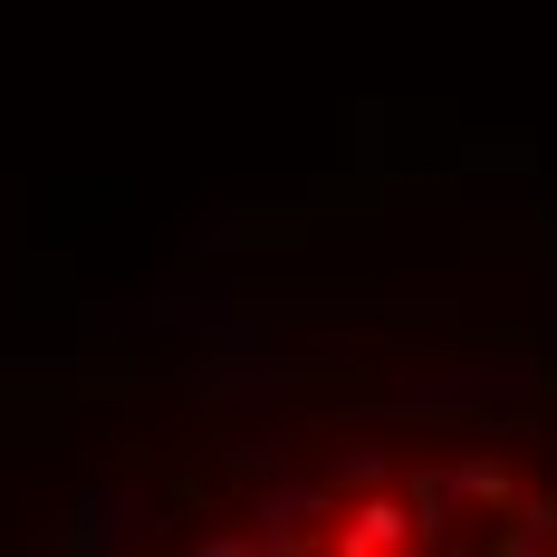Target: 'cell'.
I'll return each mask as SVG.
<instances>
[{
    "instance_id": "obj_1",
    "label": "cell",
    "mask_w": 557,
    "mask_h": 557,
    "mask_svg": "<svg viewBox=\"0 0 557 557\" xmlns=\"http://www.w3.org/2000/svg\"><path fill=\"white\" fill-rule=\"evenodd\" d=\"M413 539H423V519L404 500H356V509H336V529H327V548H346V557H394Z\"/></svg>"
}]
</instances>
